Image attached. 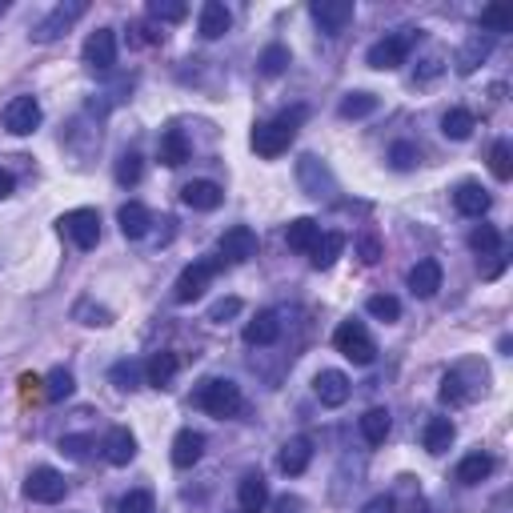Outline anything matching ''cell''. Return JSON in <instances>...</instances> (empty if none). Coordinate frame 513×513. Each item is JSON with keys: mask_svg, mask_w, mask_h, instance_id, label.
Wrapping results in <instances>:
<instances>
[{"mask_svg": "<svg viewBox=\"0 0 513 513\" xmlns=\"http://www.w3.org/2000/svg\"><path fill=\"white\" fill-rule=\"evenodd\" d=\"M161 165H169V169H181L185 161H189V137L181 133V128H165L161 133Z\"/></svg>", "mask_w": 513, "mask_h": 513, "instance_id": "cell-29", "label": "cell"}, {"mask_svg": "<svg viewBox=\"0 0 513 513\" xmlns=\"http://www.w3.org/2000/svg\"><path fill=\"white\" fill-rule=\"evenodd\" d=\"M181 201L197 213H213L221 201H225V193H221V185H213V181H189L181 189Z\"/></svg>", "mask_w": 513, "mask_h": 513, "instance_id": "cell-19", "label": "cell"}, {"mask_svg": "<svg viewBox=\"0 0 513 513\" xmlns=\"http://www.w3.org/2000/svg\"><path fill=\"white\" fill-rule=\"evenodd\" d=\"M357 429L369 445H381L389 437V429H394V417H389V409H369V413L357 422Z\"/></svg>", "mask_w": 513, "mask_h": 513, "instance_id": "cell-32", "label": "cell"}, {"mask_svg": "<svg viewBox=\"0 0 513 513\" xmlns=\"http://www.w3.org/2000/svg\"><path fill=\"white\" fill-rule=\"evenodd\" d=\"M117 225H120V233H125L128 241H141L145 233H148V209L145 204H137V201H128V204H120V213H117Z\"/></svg>", "mask_w": 513, "mask_h": 513, "instance_id": "cell-30", "label": "cell"}, {"mask_svg": "<svg viewBox=\"0 0 513 513\" xmlns=\"http://www.w3.org/2000/svg\"><path fill=\"white\" fill-rule=\"evenodd\" d=\"M229 24H233L229 8L221 5V0H204V5H201V36H204V41H217V36H225Z\"/></svg>", "mask_w": 513, "mask_h": 513, "instance_id": "cell-25", "label": "cell"}, {"mask_svg": "<svg viewBox=\"0 0 513 513\" xmlns=\"http://www.w3.org/2000/svg\"><path fill=\"white\" fill-rule=\"evenodd\" d=\"M117 513H153V493L148 489H128L117 501Z\"/></svg>", "mask_w": 513, "mask_h": 513, "instance_id": "cell-44", "label": "cell"}, {"mask_svg": "<svg viewBox=\"0 0 513 513\" xmlns=\"http://www.w3.org/2000/svg\"><path fill=\"white\" fill-rule=\"evenodd\" d=\"M309 461H313V442L309 437H289V442L281 445V457H277L281 473H289V478H301V473L309 470Z\"/></svg>", "mask_w": 513, "mask_h": 513, "instance_id": "cell-15", "label": "cell"}, {"mask_svg": "<svg viewBox=\"0 0 513 513\" xmlns=\"http://www.w3.org/2000/svg\"><path fill=\"white\" fill-rule=\"evenodd\" d=\"M57 225L77 249H92L100 241V213L97 209H69Z\"/></svg>", "mask_w": 513, "mask_h": 513, "instance_id": "cell-6", "label": "cell"}, {"mask_svg": "<svg viewBox=\"0 0 513 513\" xmlns=\"http://www.w3.org/2000/svg\"><path fill=\"white\" fill-rule=\"evenodd\" d=\"M313 394L321 405H329V409H337L349 401V377H345L341 369H321L313 377Z\"/></svg>", "mask_w": 513, "mask_h": 513, "instance_id": "cell-13", "label": "cell"}, {"mask_svg": "<svg viewBox=\"0 0 513 513\" xmlns=\"http://www.w3.org/2000/svg\"><path fill=\"white\" fill-rule=\"evenodd\" d=\"M437 394H442L445 405H465V401H470V389H465L461 373H445V377H442V389H437Z\"/></svg>", "mask_w": 513, "mask_h": 513, "instance_id": "cell-41", "label": "cell"}, {"mask_svg": "<svg viewBox=\"0 0 513 513\" xmlns=\"http://www.w3.org/2000/svg\"><path fill=\"white\" fill-rule=\"evenodd\" d=\"M394 509H397V501L389 498V493H381V498L366 501V509H361V513H394Z\"/></svg>", "mask_w": 513, "mask_h": 513, "instance_id": "cell-51", "label": "cell"}, {"mask_svg": "<svg viewBox=\"0 0 513 513\" xmlns=\"http://www.w3.org/2000/svg\"><path fill=\"white\" fill-rule=\"evenodd\" d=\"M353 13H357L353 0H313V5H309V16L321 24L325 36H341L345 24L353 21Z\"/></svg>", "mask_w": 513, "mask_h": 513, "instance_id": "cell-9", "label": "cell"}, {"mask_svg": "<svg viewBox=\"0 0 513 513\" xmlns=\"http://www.w3.org/2000/svg\"><path fill=\"white\" fill-rule=\"evenodd\" d=\"M217 269H221V261H213V257H201V261H193V265H185L181 277H176V285H173V297L181 305L197 301L204 289H209L213 277H217Z\"/></svg>", "mask_w": 513, "mask_h": 513, "instance_id": "cell-3", "label": "cell"}, {"mask_svg": "<svg viewBox=\"0 0 513 513\" xmlns=\"http://www.w3.org/2000/svg\"><path fill=\"white\" fill-rule=\"evenodd\" d=\"M333 345H337L341 357H349L353 366H373V357H377V345H373L369 329L361 321H341L337 333H333Z\"/></svg>", "mask_w": 513, "mask_h": 513, "instance_id": "cell-2", "label": "cell"}, {"mask_svg": "<svg viewBox=\"0 0 513 513\" xmlns=\"http://www.w3.org/2000/svg\"><path fill=\"white\" fill-rule=\"evenodd\" d=\"M221 257L225 261H249V257H257V233L249 229V225H233L221 233Z\"/></svg>", "mask_w": 513, "mask_h": 513, "instance_id": "cell-14", "label": "cell"}, {"mask_svg": "<svg viewBox=\"0 0 513 513\" xmlns=\"http://www.w3.org/2000/svg\"><path fill=\"white\" fill-rule=\"evenodd\" d=\"M493 465H498V461H493L485 450H473L470 457H461V465H457V481H461V485H481L493 473Z\"/></svg>", "mask_w": 513, "mask_h": 513, "instance_id": "cell-28", "label": "cell"}, {"mask_svg": "<svg viewBox=\"0 0 513 513\" xmlns=\"http://www.w3.org/2000/svg\"><path fill=\"white\" fill-rule=\"evenodd\" d=\"M337 113L345 120H361V117L377 113V97H373V92H345L341 105H337Z\"/></svg>", "mask_w": 513, "mask_h": 513, "instance_id": "cell-33", "label": "cell"}, {"mask_svg": "<svg viewBox=\"0 0 513 513\" xmlns=\"http://www.w3.org/2000/svg\"><path fill=\"white\" fill-rule=\"evenodd\" d=\"M453 437H457V429L450 417H429L425 429H422V445L429 453H445L453 445Z\"/></svg>", "mask_w": 513, "mask_h": 513, "instance_id": "cell-26", "label": "cell"}, {"mask_svg": "<svg viewBox=\"0 0 513 513\" xmlns=\"http://www.w3.org/2000/svg\"><path fill=\"white\" fill-rule=\"evenodd\" d=\"M273 509H277V513H305V501H301V498H289V493H285V498L273 501Z\"/></svg>", "mask_w": 513, "mask_h": 513, "instance_id": "cell-52", "label": "cell"}, {"mask_svg": "<svg viewBox=\"0 0 513 513\" xmlns=\"http://www.w3.org/2000/svg\"><path fill=\"white\" fill-rule=\"evenodd\" d=\"M85 13H89V5H85V0H69V5H57V8H52V13L44 16V21L33 29V41H36V44H52V41H57V36L69 33L72 24H77Z\"/></svg>", "mask_w": 513, "mask_h": 513, "instance_id": "cell-5", "label": "cell"}, {"mask_svg": "<svg viewBox=\"0 0 513 513\" xmlns=\"http://www.w3.org/2000/svg\"><path fill=\"white\" fill-rule=\"evenodd\" d=\"M289 64H293V57H289L285 44H269V49L261 52V72H265V77H281Z\"/></svg>", "mask_w": 513, "mask_h": 513, "instance_id": "cell-39", "label": "cell"}, {"mask_svg": "<svg viewBox=\"0 0 513 513\" xmlns=\"http://www.w3.org/2000/svg\"><path fill=\"white\" fill-rule=\"evenodd\" d=\"M317 237H321V225H317L313 217H297V221H289V229H285V245L293 249V253H313Z\"/></svg>", "mask_w": 513, "mask_h": 513, "instance_id": "cell-23", "label": "cell"}, {"mask_svg": "<svg viewBox=\"0 0 513 513\" xmlns=\"http://www.w3.org/2000/svg\"><path fill=\"white\" fill-rule=\"evenodd\" d=\"M0 120H5V128L13 137H29L41 128V100L29 97V92H24V97H13L5 105V113H0Z\"/></svg>", "mask_w": 513, "mask_h": 513, "instance_id": "cell-7", "label": "cell"}, {"mask_svg": "<svg viewBox=\"0 0 513 513\" xmlns=\"http://www.w3.org/2000/svg\"><path fill=\"white\" fill-rule=\"evenodd\" d=\"M489 204H493V197L481 189L478 181H465V185H457L453 189V209L461 213V217H485Z\"/></svg>", "mask_w": 513, "mask_h": 513, "instance_id": "cell-16", "label": "cell"}, {"mask_svg": "<svg viewBox=\"0 0 513 513\" xmlns=\"http://www.w3.org/2000/svg\"><path fill=\"white\" fill-rule=\"evenodd\" d=\"M489 169H493V176H498V181H509V176H513V148H509V141H498V145H493Z\"/></svg>", "mask_w": 513, "mask_h": 513, "instance_id": "cell-42", "label": "cell"}, {"mask_svg": "<svg viewBox=\"0 0 513 513\" xmlns=\"http://www.w3.org/2000/svg\"><path fill=\"white\" fill-rule=\"evenodd\" d=\"M366 309L377 317V321L389 325V321H397V317H401V301H397V297H389V293H373L366 301Z\"/></svg>", "mask_w": 513, "mask_h": 513, "instance_id": "cell-40", "label": "cell"}, {"mask_svg": "<svg viewBox=\"0 0 513 513\" xmlns=\"http://www.w3.org/2000/svg\"><path fill=\"white\" fill-rule=\"evenodd\" d=\"M297 181H301V189L309 193L313 201H329L333 193H337V181H333L329 165H325L321 157H313V153H305L301 161H297Z\"/></svg>", "mask_w": 513, "mask_h": 513, "instance_id": "cell-4", "label": "cell"}, {"mask_svg": "<svg viewBox=\"0 0 513 513\" xmlns=\"http://www.w3.org/2000/svg\"><path fill=\"white\" fill-rule=\"evenodd\" d=\"M470 249L478 257H498L501 253V233L493 229V225H478L470 233Z\"/></svg>", "mask_w": 513, "mask_h": 513, "instance_id": "cell-36", "label": "cell"}, {"mask_svg": "<svg viewBox=\"0 0 513 513\" xmlns=\"http://www.w3.org/2000/svg\"><path fill=\"white\" fill-rule=\"evenodd\" d=\"M277 337H281V317L273 309H261L253 321L245 325V345H273Z\"/></svg>", "mask_w": 513, "mask_h": 513, "instance_id": "cell-22", "label": "cell"}, {"mask_svg": "<svg viewBox=\"0 0 513 513\" xmlns=\"http://www.w3.org/2000/svg\"><path fill=\"white\" fill-rule=\"evenodd\" d=\"M297 128H289L285 120H265V125L253 128V153L261 157H281L289 145H293Z\"/></svg>", "mask_w": 513, "mask_h": 513, "instance_id": "cell-11", "label": "cell"}, {"mask_svg": "<svg viewBox=\"0 0 513 513\" xmlns=\"http://www.w3.org/2000/svg\"><path fill=\"white\" fill-rule=\"evenodd\" d=\"M481 29H489V33H509V29H513V16L501 13V8H481Z\"/></svg>", "mask_w": 513, "mask_h": 513, "instance_id": "cell-48", "label": "cell"}, {"mask_svg": "<svg viewBox=\"0 0 513 513\" xmlns=\"http://www.w3.org/2000/svg\"><path fill=\"white\" fill-rule=\"evenodd\" d=\"M341 249H345V233L337 229H329V233H321L317 237V245H313V269H333V261L341 257Z\"/></svg>", "mask_w": 513, "mask_h": 513, "instance_id": "cell-31", "label": "cell"}, {"mask_svg": "<svg viewBox=\"0 0 513 513\" xmlns=\"http://www.w3.org/2000/svg\"><path fill=\"white\" fill-rule=\"evenodd\" d=\"M442 133L450 137V141H465V137L473 133V113L470 109H450V113L442 117Z\"/></svg>", "mask_w": 513, "mask_h": 513, "instance_id": "cell-35", "label": "cell"}, {"mask_svg": "<svg viewBox=\"0 0 513 513\" xmlns=\"http://www.w3.org/2000/svg\"><path fill=\"white\" fill-rule=\"evenodd\" d=\"M100 450H105V461L109 465H128L137 457V437L128 433V429H113V433L105 437V445H100Z\"/></svg>", "mask_w": 513, "mask_h": 513, "instance_id": "cell-27", "label": "cell"}, {"mask_svg": "<svg viewBox=\"0 0 513 513\" xmlns=\"http://www.w3.org/2000/svg\"><path fill=\"white\" fill-rule=\"evenodd\" d=\"M489 49H493V36L489 33H473L470 41L461 44V52H457V72H461V77L478 72V64L489 57Z\"/></svg>", "mask_w": 513, "mask_h": 513, "instance_id": "cell-20", "label": "cell"}, {"mask_svg": "<svg viewBox=\"0 0 513 513\" xmlns=\"http://www.w3.org/2000/svg\"><path fill=\"white\" fill-rule=\"evenodd\" d=\"M13 189H16L13 173H5V169H0V201H5V197H8V193H13Z\"/></svg>", "mask_w": 513, "mask_h": 513, "instance_id": "cell-54", "label": "cell"}, {"mask_svg": "<svg viewBox=\"0 0 513 513\" xmlns=\"http://www.w3.org/2000/svg\"><path fill=\"white\" fill-rule=\"evenodd\" d=\"M145 176V157L141 153H125L117 161V181L120 185H137Z\"/></svg>", "mask_w": 513, "mask_h": 513, "instance_id": "cell-43", "label": "cell"}, {"mask_svg": "<svg viewBox=\"0 0 513 513\" xmlns=\"http://www.w3.org/2000/svg\"><path fill=\"white\" fill-rule=\"evenodd\" d=\"M409 44H413V36H405V33H394V36H385V41H377L369 49V69H381V72H389V69H401L409 57Z\"/></svg>", "mask_w": 513, "mask_h": 513, "instance_id": "cell-10", "label": "cell"}, {"mask_svg": "<svg viewBox=\"0 0 513 513\" xmlns=\"http://www.w3.org/2000/svg\"><path fill=\"white\" fill-rule=\"evenodd\" d=\"M204 453V433L197 429H181V433L173 437V465L176 470H193V465L201 461Z\"/></svg>", "mask_w": 513, "mask_h": 513, "instance_id": "cell-17", "label": "cell"}, {"mask_svg": "<svg viewBox=\"0 0 513 513\" xmlns=\"http://www.w3.org/2000/svg\"><path fill=\"white\" fill-rule=\"evenodd\" d=\"M357 257H361V265H377V261H381L377 233H361V237H357Z\"/></svg>", "mask_w": 513, "mask_h": 513, "instance_id": "cell-47", "label": "cell"}, {"mask_svg": "<svg viewBox=\"0 0 513 513\" xmlns=\"http://www.w3.org/2000/svg\"><path fill=\"white\" fill-rule=\"evenodd\" d=\"M109 377H113V385H117V389H125V394H128V389L141 385L145 366H141V361H133V357H125V361H117V366L109 369Z\"/></svg>", "mask_w": 513, "mask_h": 513, "instance_id": "cell-34", "label": "cell"}, {"mask_svg": "<svg viewBox=\"0 0 513 513\" xmlns=\"http://www.w3.org/2000/svg\"><path fill=\"white\" fill-rule=\"evenodd\" d=\"M69 493V485L57 470H49V465H41V470L29 473V481H24V498L36 501V506H57V501Z\"/></svg>", "mask_w": 513, "mask_h": 513, "instance_id": "cell-8", "label": "cell"}, {"mask_svg": "<svg viewBox=\"0 0 513 513\" xmlns=\"http://www.w3.org/2000/svg\"><path fill=\"white\" fill-rule=\"evenodd\" d=\"M77 317H89L85 325H109V321H113V313H109V309H89V301L77 305Z\"/></svg>", "mask_w": 513, "mask_h": 513, "instance_id": "cell-50", "label": "cell"}, {"mask_svg": "<svg viewBox=\"0 0 513 513\" xmlns=\"http://www.w3.org/2000/svg\"><path fill=\"white\" fill-rule=\"evenodd\" d=\"M193 401L204 409L209 417H237L241 413V405H245V397H241V385L237 381H225V377H209V381H201V389L193 394Z\"/></svg>", "mask_w": 513, "mask_h": 513, "instance_id": "cell-1", "label": "cell"}, {"mask_svg": "<svg viewBox=\"0 0 513 513\" xmlns=\"http://www.w3.org/2000/svg\"><path fill=\"white\" fill-rule=\"evenodd\" d=\"M389 161H394V169H401V173H409V169H413V165H417V161H422V153H417V148H413V145H409V141H397L394 148H389Z\"/></svg>", "mask_w": 513, "mask_h": 513, "instance_id": "cell-45", "label": "cell"}, {"mask_svg": "<svg viewBox=\"0 0 513 513\" xmlns=\"http://www.w3.org/2000/svg\"><path fill=\"white\" fill-rule=\"evenodd\" d=\"M89 450H92V437H85V433H69V437H61V453H64V457H72V461H85Z\"/></svg>", "mask_w": 513, "mask_h": 513, "instance_id": "cell-46", "label": "cell"}, {"mask_svg": "<svg viewBox=\"0 0 513 513\" xmlns=\"http://www.w3.org/2000/svg\"><path fill=\"white\" fill-rule=\"evenodd\" d=\"M148 16L161 24H176L189 16V5H185V0H153V5H148Z\"/></svg>", "mask_w": 513, "mask_h": 513, "instance_id": "cell-38", "label": "cell"}, {"mask_svg": "<svg viewBox=\"0 0 513 513\" xmlns=\"http://www.w3.org/2000/svg\"><path fill=\"white\" fill-rule=\"evenodd\" d=\"M85 64L92 72H109L117 64V33L113 29H97L85 41Z\"/></svg>", "mask_w": 513, "mask_h": 513, "instance_id": "cell-12", "label": "cell"}, {"mask_svg": "<svg viewBox=\"0 0 513 513\" xmlns=\"http://www.w3.org/2000/svg\"><path fill=\"white\" fill-rule=\"evenodd\" d=\"M437 289H442V265H437L433 257L417 261V265L409 269V293L413 297H433Z\"/></svg>", "mask_w": 513, "mask_h": 513, "instance_id": "cell-18", "label": "cell"}, {"mask_svg": "<svg viewBox=\"0 0 513 513\" xmlns=\"http://www.w3.org/2000/svg\"><path fill=\"white\" fill-rule=\"evenodd\" d=\"M237 506H241V513H265V506H269V481L261 478V473H249V478L241 481Z\"/></svg>", "mask_w": 513, "mask_h": 513, "instance_id": "cell-21", "label": "cell"}, {"mask_svg": "<svg viewBox=\"0 0 513 513\" xmlns=\"http://www.w3.org/2000/svg\"><path fill=\"white\" fill-rule=\"evenodd\" d=\"M241 313V297H225V301H217V305H213V309H209V321H229V317H237Z\"/></svg>", "mask_w": 513, "mask_h": 513, "instance_id": "cell-49", "label": "cell"}, {"mask_svg": "<svg viewBox=\"0 0 513 513\" xmlns=\"http://www.w3.org/2000/svg\"><path fill=\"white\" fill-rule=\"evenodd\" d=\"M176 369H181V361H176V353H153V357L145 361V381L153 389H169Z\"/></svg>", "mask_w": 513, "mask_h": 513, "instance_id": "cell-24", "label": "cell"}, {"mask_svg": "<svg viewBox=\"0 0 513 513\" xmlns=\"http://www.w3.org/2000/svg\"><path fill=\"white\" fill-rule=\"evenodd\" d=\"M72 389H77V377H72L69 369H52L49 377H44V397L49 401H64V397H72Z\"/></svg>", "mask_w": 513, "mask_h": 513, "instance_id": "cell-37", "label": "cell"}, {"mask_svg": "<svg viewBox=\"0 0 513 513\" xmlns=\"http://www.w3.org/2000/svg\"><path fill=\"white\" fill-rule=\"evenodd\" d=\"M433 77H442V61H425L413 81H433Z\"/></svg>", "mask_w": 513, "mask_h": 513, "instance_id": "cell-53", "label": "cell"}]
</instances>
